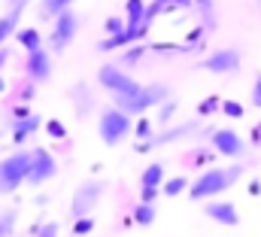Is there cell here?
<instances>
[{"mask_svg":"<svg viewBox=\"0 0 261 237\" xmlns=\"http://www.w3.org/2000/svg\"><path fill=\"white\" fill-rule=\"evenodd\" d=\"M240 174H243V168H240V164H234V168H210V171L197 174V179L189 185V198H192V201L216 198V195L228 192V188L240 179Z\"/></svg>","mask_w":261,"mask_h":237,"instance_id":"1","label":"cell"},{"mask_svg":"<svg viewBox=\"0 0 261 237\" xmlns=\"http://www.w3.org/2000/svg\"><path fill=\"white\" fill-rule=\"evenodd\" d=\"M31 161H34V149H18L0 161V195H12L15 188L28 182Z\"/></svg>","mask_w":261,"mask_h":237,"instance_id":"2","label":"cell"},{"mask_svg":"<svg viewBox=\"0 0 261 237\" xmlns=\"http://www.w3.org/2000/svg\"><path fill=\"white\" fill-rule=\"evenodd\" d=\"M134 131V122H130V113L119 110V107H107L100 113V122H97V134L107 146H119L125 143Z\"/></svg>","mask_w":261,"mask_h":237,"instance_id":"3","label":"cell"},{"mask_svg":"<svg viewBox=\"0 0 261 237\" xmlns=\"http://www.w3.org/2000/svg\"><path fill=\"white\" fill-rule=\"evenodd\" d=\"M97 82H100L113 98H134V94H140V88H143L128 70H122L119 64H103V67L97 70Z\"/></svg>","mask_w":261,"mask_h":237,"instance_id":"4","label":"cell"},{"mask_svg":"<svg viewBox=\"0 0 261 237\" xmlns=\"http://www.w3.org/2000/svg\"><path fill=\"white\" fill-rule=\"evenodd\" d=\"M125 12H128V18H125L122 46H130V43H137V40H143L149 34V28H152L155 18L149 15V3L146 0H128L125 3Z\"/></svg>","mask_w":261,"mask_h":237,"instance_id":"5","label":"cell"},{"mask_svg":"<svg viewBox=\"0 0 261 237\" xmlns=\"http://www.w3.org/2000/svg\"><path fill=\"white\" fill-rule=\"evenodd\" d=\"M167 85H161V82H152V85H143L140 88V94H134V98H113L116 101V107L119 110H125L130 116H140V113H146V110H152V107H158V104H164L167 101Z\"/></svg>","mask_w":261,"mask_h":237,"instance_id":"6","label":"cell"},{"mask_svg":"<svg viewBox=\"0 0 261 237\" xmlns=\"http://www.w3.org/2000/svg\"><path fill=\"white\" fill-rule=\"evenodd\" d=\"M76 34H79V15H76L73 9H67V12H61V15L52 21V31H49V49H52L55 55L67 52L70 43L76 40Z\"/></svg>","mask_w":261,"mask_h":237,"instance_id":"7","label":"cell"},{"mask_svg":"<svg viewBox=\"0 0 261 237\" xmlns=\"http://www.w3.org/2000/svg\"><path fill=\"white\" fill-rule=\"evenodd\" d=\"M100 195H103V182H100V179H88V182H82V185L76 188V198L70 201V216H73V219H79V216H91V210L97 207Z\"/></svg>","mask_w":261,"mask_h":237,"instance_id":"8","label":"cell"},{"mask_svg":"<svg viewBox=\"0 0 261 237\" xmlns=\"http://www.w3.org/2000/svg\"><path fill=\"white\" fill-rule=\"evenodd\" d=\"M240 52L237 49H216V52H210L206 58L200 61V67L206 70V73H216V76H228V73H237L240 70Z\"/></svg>","mask_w":261,"mask_h":237,"instance_id":"9","label":"cell"},{"mask_svg":"<svg viewBox=\"0 0 261 237\" xmlns=\"http://www.w3.org/2000/svg\"><path fill=\"white\" fill-rule=\"evenodd\" d=\"M213 149L219 152V155H225V158H243L246 155V143H243V137L237 134V131H231V128H219V131H213Z\"/></svg>","mask_w":261,"mask_h":237,"instance_id":"10","label":"cell"},{"mask_svg":"<svg viewBox=\"0 0 261 237\" xmlns=\"http://www.w3.org/2000/svg\"><path fill=\"white\" fill-rule=\"evenodd\" d=\"M58 177V161L52 152L46 149H34V161H31V177H28V185H43L49 179Z\"/></svg>","mask_w":261,"mask_h":237,"instance_id":"11","label":"cell"},{"mask_svg":"<svg viewBox=\"0 0 261 237\" xmlns=\"http://www.w3.org/2000/svg\"><path fill=\"white\" fill-rule=\"evenodd\" d=\"M24 73L31 82H49L52 79V52L43 46L37 52H28V61H24Z\"/></svg>","mask_w":261,"mask_h":237,"instance_id":"12","label":"cell"},{"mask_svg":"<svg viewBox=\"0 0 261 237\" xmlns=\"http://www.w3.org/2000/svg\"><path fill=\"white\" fill-rule=\"evenodd\" d=\"M203 213L213 219V222H219V225H240V213H237V207L231 204V201H210L206 207H203Z\"/></svg>","mask_w":261,"mask_h":237,"instance_id":"13","label":"cell"},{"mask_svg":"<svg viewBox=\"0 0 261 237\" xmlns=\"http://www.w3.org/2000/svg\"><path fill=\"white\" fill-rule=\"evenodd\" d=\"M40 128H43V118H40V116L15 118V122H12V143H18V146H21V143H24L31 134H37Z\"/></svg>","mask_w":261,"mask_h":237,"instance_id":"14","label":"cell"},{"mask_svg":"<svg viewBox=\"0 0 261 237\" xmlns=\"http://www.w3.org/2000/svg\"><path fill=\"white\" fill-rule=\"evenodd\" d=\"M67 9H73V0H40V6H37V15L43 18V21H55L61 12Z\"/></svg>","mask_w":261,"mask_h":237,"instance_id":"15","label":"cell"},{"mask_svg":"<svg viewBox=\"0 0 261 237\" xmlns=\"http://www.w3.org/2000/svg\"><path fill=\"white\" fill-rule=\"evenodd\" d=\"M15 40H18V46H21L24 52H37V49H43V37H40L37 28H21V31H15Z\"/></svg>","mask_w":261,"mask_h":237,"instance_id":"16","label":"cell"},{"mask_svg":"<svg viewBox=\"0 0 261 237\" xmlns=\"http://www.w3.org/2000/svg\"><path fill=\"white\" fill-rule=\"evenodd\" d=\"M164 179H167V174H164V164H149L143 174H140V185H152V188H161L164 185Z\"/></svg>","mask_w":261,"mask_h":237,"instance_id":"17","label":"cell"},{"mask_svg":"<svg viewBox=\"0 0 261 237\" xmlns=\"http://www.w3.org/2000/svg\"><path fill=\"white\" fill-rule=\"evenodd\" d=\"M18 21H21V15H18V12H6V15H0V49H3V46H6V40L15 34Z\"/></svg>","mask_w":261,"mask_h":237,"instance_id":"18","label":"cell"},{"mask_svg":"<svg viewBox=\"0 0 261 237\" xmlns=\"http://www.w3.org/2000/svg\"><path fill=\"white\" fill-rule=\"evenodd\" d=\"M192 6H195V0H155V3H149V15L155 18L164 9H192Z\"/></svg>","mask_w":261,"mask_h":237,"instance_id":"19","label":"cell"},{"mask_svg":"<svg viewBox=\"0 0 261 237\" xmlns=\"http://www.w3.org/2000/svg\"><path fill=\"white\" fill-rule=\"evenodd\" d=\"M195 9L200 12V18H203V28L213 31L216 28V3L213 0H195Z\"/></svg>","mask_w":261,"mask_h":237,"instance_id":"20","label":"cell"},{"mask_svg":"<svg viewBox=\"0 0 261 237\" xmlns=\"http://www.w3.org/2000/svg\"><path fill=\"white\" fill-rule=\"evenodd\" d=\"M189 185H192V182H189V177H170V179H164L161 192H164L167 198H179V195H182Z\"/></svg>","mask_w":261,"mask_h":237,"instance_id":"21","label":"cell"},{"mask_svg":"<svg viewBox=\"0 0 261 237\" xmlns=\"http://www.w3.org/2000/svg\"><path fill=\"white\" fill-rule=\"evenodd\" d=\"M134 222H137V225H143V228H146V225H152V222H155V207L140 201V204H137V210H134Z\"/></svg>","mask_w":261,"mask_h":237,"instance_id":"22","label":"cell"},{"mask_svg":"<svg viewBox=\"0 0 261 237\" xmlns=\"http://www.w3.org/2000/svg\"><path fill=\"white\" fill-rule=\"evenodd\" d=\"M15 228V210H3L0 213V237H9Z\"/></svg>","mask_w":261,"mask_h":237,"instance_id":"23","label":"cell"},{"mask_svg":"<svg viewBox=\"0 0 261 237\" xmlns=\"http://www.w3.org/2000/svg\"><path fill=\"white\" fill-rule=\"evenodd\" d=\"M134 134L140 137V143H146V140H152L155 134H152V122L149 118H140L137 125H134Z\"/></svg>","mask_w":261,"mask_h":237,"instance_id":"24","label":"cell"},{"mask_svg":"<svg viewBox=\"0 0 261 237\" xmlns=\"http://www.w3.org/2000/svg\"><path fill=\"white\" fill-rule=\"evenodd\" d=\"M222 113H225L228 118H243V113H246V110H243L237 101H222Z\"/></svg>","mask_w":261,"mask_h":237,"instance_id":"25","label":"cell"},{"mask_svg":"<svg viewBox=\"0 0 261 237\" xmlns=\"http://www.w3.org/2000/svg\"><path fill=\"white\" fill-rule=\"evenodd\" d=\"M219 110H222V101H219V98H206V101L197 107L200 116H213V113H219Z\"/></svg>","mask_w":261,"mask_h":237,"instance_id":"26","label":"cell"},{"mask_svg":"<svg viewBox=\"0 0 261 237\" xmlns=\"http://www.w3.org/2000/svg\"><path fill=\"white\" fill-rule=\"evenodd\" d=\"M73 231H76V234H88V231H94V216H79V219L73 222Z\"/></svg>","mask_w":261,"mask_h":237,"instance_id":"27","label":"cell"},{"mask_svg":"<svg viewBox=\"0 0 261 237\" xmlns=\"http://www.w3.org/2000/svg\"><path fill=\"white\" fill-rule=\"evenodd\" d=\"M46 131H49L52 137H58V140H61V137H67V128L58 122V118H49V122H46Z\"/></svg>","mask_w":261,"mask_h":237,"instance_id":"28","label":"cell"},{"mask_svg":"<svg viewBox=\"0 0 261 237\" xmlns=\"http://www.w3.org/2000/svg\"><path fill=\"white\" fill-rule=\"evenodd\" d=\"M158 192H161V188H152V185H140V201H143V204H155Z\"/></svg>","mask_w":261,"mask_h":237,"instance_id":"29","label":"cell"},{"mask_svg":"<svg viewBox=\"0 0 261 237\" xmlns=\"http://www.w3.org/2000/svg\"><path fill=\"white\" fill-rule=\"evenodd\" d=\"M252 107L261 110V73L255 76V82H252Z\"/></svg>","mask_w":261,"mask_h":237,"instance_id":"30","label":"cell"},{"mask_svg":"<svg viewBox=\"0 0 261 237\" xmlns=\"http://www.w3.org/2000/svg\"><path fill=\"white\" fill-rule=\"evenodd\" d=\"M143 52H146L143 46H130L128 55H125V64H134V61H140V55H143Z\"/></svg>","mask_w":261,"mask_h":237,"instance_id":"31","label":"cell"},{"mask_svg":"<svg viewBox=\"0 0 261 237\" xmlns=\"http://www.w3.org/2000/svg\"><path fill=\"white\" fill-rule=\"evenodd\" d=\"M28 3H31V0H6V6H9V12H18V15L24 12V6H28Z\"/></svg>","mask_w":261,"mask_h":237,"instance_id":"32","label":"cell"},{"mask_svg":"<svg viewBox=\"0 0 261 237\" xmlns=\"http://www.w3.org/2000/svg\"><path fill=\"white\" fill-rule=\"evenodd\" d=\"M173 113H176V101H170V104H164V107H161V125H164L167 118L173 116Z\"/></svg>","mask_w":261,"mask_h":237,"instance_id":"33","label":"cell"},{"mask_svg":"<svg viewBox=\"0 0 261 237\" xmlns=\"http://www.w3.org/2000/svg\"><path fill=\"white\" fill-rule=\"evenodd\" d=\"M37 237H58V225H52V222H49V225H43Z\"/></svg>","mask_w":261,"mask_h":237,"instance_id":"34","label":"cell"},{"mask_svg":"<svg viewBox=\"0 0 261 237\" xmlns=\"http://www.w3.org/2000/svg\"><path fill=\"white\" fill-rule=\"evenodd\" d=\"M6 61H9V49L3 46V49H0V73H3V67H6Z\"/></svg>","mask_w":261,"mask_h":237,"instance_id":"35","label":"cell"},{"mask_svg":"<svg viewBox=\"0 0 261 237\" xmlns=\"http://www.w3.org/2000/svg\"><path fill=\"white\" fill-rule=\"evenodd\" d=\"M252 140H255V143H261V122H258V128H255V134H252Z\"/></svg>","mask_w":261,"mask_h":237,"instance_id":"36","label":"cell"},{"mask_svg":"<svg viewBox=\"0 0 261 237\" xmlns=\"http://www.w3.org/2000/svg\"><path fill=\"white\" fill-rule=\"evenodd\" d=\"M0 91H6V82H3V79H0Z\"/></svg>","mask_w":261,"mask_h":237,"instance_id":"37","label":"cell"}]
</instances>
